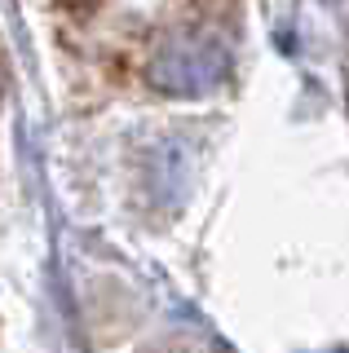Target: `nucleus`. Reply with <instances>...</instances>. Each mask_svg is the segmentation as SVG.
I'll list each match as a JSON object with an SVG mask.
<instances>
[{"label": "nucleus", "mask_w": 349, "mask_h": 353, "mask_svg": "<svg viewBox=\"0 0 349 353\" xmlns=\"http://www.w3.org/2000/svg\"><path fill=\"white\" fill-rule=\"evenodd\" d=\"M221 75V49L212 40H172L150 62L146 80L163 93H199Z\"/></svg>", "instance_id": "obj_1"}]
</instances>
